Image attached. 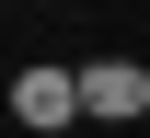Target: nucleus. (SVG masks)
<instances>
[{
    "mask_svg": "<svg viewBox=\"0 0 150 138\" xmlns=\"http://www.w3.org/2000/svg\"><path fill=\"white\" fill-rule=\"evenodd\" d=\"M12 127H23V138H58V127H81V69H46V58H23V69H12Z\"/></svg>",
    "mask_w": 150,
    "mask_h": 138,
    "instance_id": "f257e3e1",
    "label": "nucleus"
},
{
    "mask_svg": "<svg viewBox=\"0 0 150 138\" xmlns=\"http://www.w3.org/2000/svg\"><path fill=\"white\" fill-rule=\"evenodd\" d=\"M81 115L93 127H139L150 115V69L139 58H81Z\"/></svg>",
    "mask_w": 150,
    "mask_h": 138,
    "instance_id": "f03ea898",
    "label": "nucleus"
}]
</instances>
